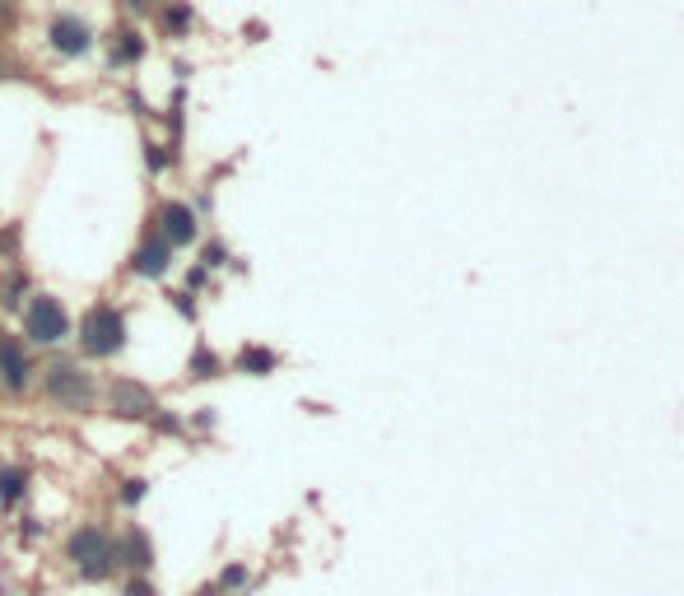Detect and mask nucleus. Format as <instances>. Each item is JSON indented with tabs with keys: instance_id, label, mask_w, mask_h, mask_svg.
<instances>
[{
	"instance_id": "nucleus-20",
	"label": "nucleus",
	"mask_w": 684,
	"mask_h": 596,
	"mask_svg": "<svg viewBox=\"0 0 684 596\" xmlns=\"http://www.w3.org/2000/svg\"><path fill=\"white\" fill-rule=\"evenodd\" d=\"M173 308H177V317H187V322H196L201 317V303H196V294H187V289H173Z\"/></svg>"
},
{
	"instance_id": "nucleus-6",
	"label": "nucleus",
	"mask_w": 684,
	"mask_h": 596,
	"mask_svg": "<svg viewBox=\"0 0 684 596\" xmlns=\"http://www.w3.org/2000/svg\"><path fill=\"white\" fill-rule=\"evenodd\" d=\"M103 406H108L112 420L140 424V420H149V415L159 410V396H154V387L140 382V378H112L108 387H103Z\"/></svg>"
},
{
	"instance_id": "nucleus-8",
	"label": "nucleus",
	"mask_w": 684,
	"mask_h": 596,
	"mask_svg": "<svg viewBox=\"0 0 684 596\" xmlns=\"http://www.w3.org/2000/svg\"><path fill=\"white\" fill-rule=\"evenodd\" d=\"M154 233H159L168 247H191L196 238H201V215H196V205L187 201H159V210H154Z\"/></svg>"
},
{
	"instance_id": "nucleus-21",
	"label": "nucleus",
	"mask_w": 684,
	"mask_h": 596,
	"mask_svg": "<svg viewBox=\"0 0 684 596\" xmlns=\"http://www.w3.org/2000/svg\"><path fill=\"white\" fill-rule=\"evenodd\" d=\"M117 596H163L154 578H121V592Z\"/></svg>"
},
{
	"instance_id": "nucleus-5",
	"label": "nucleus",
	"mask_w": 684,
	"mask_h": 596,
	"mask_svg": "<svg viewBox=\"0 0 684 596\" xmlns=\"http://www.w3.org/2000/svg\"><path fill=\"white\" fill-rule=\"evenodd\" d=\"M112 559H117V573H126V578H154L159 545L140 522H126V527L112 531Z\"/></svg>"
},
{
	"instance_id": "nucleus-27",
	"label": "nucleus",
	"mask_w": 684,
	"mask_h": 596,
	"mask_svg": "<svg viewBox=\"0 0 684 596\" xmlns=\"http://www.w3.org/2000/svg\"><path fill=\"white\" fill-rule=\"evenodd\" d=\"M191 596H219V592H215V583H205V587H196Z\"/></svg>"
},
{
	"instance_id": "nucleus-10",
	"label": "nucleus",
	"mask_w": 684,
	"mask_h": 596,
	"mask_svg": "<svg viewBox=\"0 0 684 596\" xmlns=\"http://www.w3.org/2000/svg\"><path fill=\"white\" fill-rule=\"evenodd\" d=\"M126 271L140 275V280H168V271H173V247L149 229L145 238H140V247L131 252V261H126Z\"/></svg>"
},
{
	"instance_id": "nucleus-11",
	"label": "nucleus",
	"mask_w": 684,
	"mask_h": 596,
	"mask_svg": "<svg viewBox=\"0 0 684 596\" xmlns=\"http://www.w3.org/2000/svg\"><path fill=\"white\" fill-rule=\"evenodd\" d=\"M228 368L242 373V378H270V373L280 368V350H270V345H261V340H247V345L233 350Z\"/></svg>"
},
{
	"instance_id": "nucleus-1",
	"label": "nucleus",
	"mask_w": 684,
	"mask_h": 596,
	"mask_svg": "<svg viewBox=\"0 0 684 596\" xmlns=\"http://www.w3.org/2000/svg\"><path fill=\"white\" fill-rule=\"evenodd\" d=\"M70 340H75L80 359H89V364H108V359H121L126 345H131V322H126V312H121L117 303L98 298V303H89V308L80 312V326H75V336Z\"/></svg>"
},
{
	"instance_id": "nucleus-26",
	"label": "nucleus",
	"mask_w": 684,
	"mask_h": 596,
	"mask_svg": "<svg viewBox=\"0 0 684 596\" xmlns=\"http://www.w3.org/2000/svg\"><path fill=\"white\" fill-rule=\"evenodd\" d=\"M126 10H131V14H149V0H126Z\"/></svg>"
},
{
	"instance_id": "nucleus-4",
	"label": "nucleus",
	"mask_w": 684,
	"mask_h": 596,
	"mask_svg": "<svg viewBox=\"0 0 684 596\" xmlns=\"http://www.w3.org/2000/svg\"><path fill=\"white\" fill-rule=\"evenodd\" d=\"M19 322L24 331L19 336L28 340V350H61L70 336H75V322H70V308L56 294H28V303L19 308Z\"/></svg>"
},
{
	"instance_id": "nucleus-9",
	"label": "nucleus",
	"mask_w": 684,
	"mask_h": 596,
	"mask_svg": "<svg viewBox=\"0 0 684 596\" xmlns=\"http://www.w3.org/2000/svg\"><path fill=\"white\" fill-rule=\"evenodd\" d=\"M47 42H52V52L61 56H84L94 52V28L84 24L80 14H52V24H47Z\"/></svg>"
},
{
	"instance_id": "nucleus-17",
	"label": "nucleus",
	"mask_w": 684,
	"mask_h": 596,
	"mask_svg": "<svg viewBox=\"0 0 684 596\" xmlns=\"http://www.w3.org/2000/svg\"><path fill=\"white\" fill-rule=\"evenodd\" d=\"M252 587V569L242 564V559H228L224 569H219V578H215V592L219 596H238V592H247Z\"/></svg>"
},
{
	"instance_id": "nucleus-25",
	"label": "nucleus",
	"mask_w": 684,
	"mask_h": 596,
	"mask_svg": "<svg viewBox=\"0 0 684 596\" xmlns=\"http://www.w3.org/2000/svg\"><path fill=\"white\" fill-rule=\"evenodd\" d=\"M205 280H210V271H205V266H191L187 271V294H201Z\"/></svg>"
},
{
	"instance_id": "nucleus-14",
	"label": "nucleus",
	"mask_w": 684,
	"mask_h": 596,
	"mask_svg": "<svg viewBox=\"0 0 684 596\" xmlns=\"http://www.w3.org/2000/svg\"><path fill=\"white\" fill-rule=\"evenodd\" d=\"M108 61H112V70H121V66H135L140 56H145V38H140V28H112V38H108Z\"/></svg>"
},
{
	"instance_id": "nucleus-19",
	"label": "nucleus",
	"mask_w": 684,
	"mask_h": 596,
	"mask_svg": "<svg viewBox=\"0 0 684 596\" xmlns=\"http://www.w3.org/2000/svg\"><path fill=\"white\" fill-rule=\"evenodd\" d=\"M187 24H191V5H187V0H173V5L163 10V28H168V33L177 38V33H182Z\"/></svg>"
},
{
	"instance_id": "nucleus-13",
	"label": "nucleus",
	"mask_w": 684,
	"mask_h": 596,
	"mask_svg": "<svg viewBox=\"0 0 684 596\" xmlns=\"http://www.w3.org/2000/svg\"><path fill=\"white\" fill-rule=\"evenodd\" d=\"M219 373H228V359L219 350H210L205 340H196L187 354V382H215Z\"/></svg>"
},
{
	"instance_id": "nucleus-22",
	"label": "nucleus",
	"mask_w": 684,
	"mask_h": 596,
	"mask_svg": "<svg viewBox=\"0 0 684 596\" xmlns=\"http://www.w3.org/2000/svg\"><path fill=\"white\" fill-rule=\"evenodd\" d=\"M196 266H205V271H219V266H228V247L224 243H205Z\"/></svg>"
},
{
	"instance_id": "nucleus-2",
	"label": "nucleus",
	"mask_w": 684,
	"mask_h": 596,
	"mask_svg": "<svg viewBox=\"0 0 684 596\" xmlns=\"http://www.w3.org/2000/svg\"><path fill=\"white\" fill-rule=\"evenodd\" d=\"M38 387H42V401L66 410V415H89V410H98V396H103L94 373L80 359H66V354H56V359H47L38 368Z\"/></svg>"
},
{
	"instance_id": "nucleus-24",
	"label": "nucleus",
	"mask_w": 684,
	"mask_h": 596,
	"mask_svg": "<svg viewBox=\"0 0 684 596\" xmlns=\"http://www.w3.org/2000/svg\"><path fill=\"white\" fill-rule=\"evenodd\" d=\"M19 536H24V545H33L38 536H47V522H38V517H24V522H19Z\"/></svg>"
},
{
	"instance_id": "nucleus-12",
	"label": "nucleus",
	"mask_w": 684,
	"mask_h": 596,
	"mask_svg": "<svg viewBox=\"0 0 684 596\" xmlns=\"http://www.w3.org/2000/svg\"><path fill=\"white\" fill-rule=\"evenodd\" d=\"M28 489H33L28 466H19V461H0V513H14V508L28 499Z\"/></svg>"
},
{
	"instance_id": "nucleus-18",
	"label": "nucleus",
	"mask_w": 684,
	"mask_h": 596,
	"mask_svg": "<svg viewBox=\"0 0 684 596\" xmlns=\"http://www.w3.org/2000/svg\"><path fill=\"white\" fill-rule=\"evenodd\" d=\"M149 429H154V434L159 438H182L187 434V420H182V415H173V410H154V415H149Z\"/></svg>"
},
{
	"instance_id": "nucleus-15",
	"label": "nucleus",
	"mask_w": 684,
	"mask_h": 596,
	"mask_svg": "<svg viewBox=\"0 0 684 596\" xmlns=\"http://www.w3.org/2000/svg\"><path fill=\"white\" fill-rule=\"evenodd\" d=\"M28 275L19 271V261H5V271H0V308L5 312H19L28 303Z\"/></svg>"
},
{
	"instance_id": "nucleus-3",
	"label": "nucleus",
	"mask_w": 684,
	"mask_h": 596,
	"mask_svg": "<svg viewBox=\"0 0 684 596\" xmlns=\"http://www.w3.org/2000/svg\"><path fill=\"white\" fill-rule=\"evenodd\" d=\"M61 559L80 573V583L98 587L117 578V559H112V527L108 522H80L66 531L61 541Z\"/></svg>"
},
{
	"instance_id": "nucleus-23",
	"label": "nucleus",
	"mask_w": 684,
	"mask_h": 596,
	"mask_svg": "<svg viewBox=\"0 0 684 596\" xmlns=\"http://www.w3.org/2000/svg\"><path fill=\"white\" fill-rule=\"evenodd\" d=\"M145 163H149V173H163V168H168V149L149 140V145H145Z\"/></svg>"
},
{
	"instance_id": "nucleus-7",
	"label": "nucleus",
	"mask_w": 684,
	"mask_h": 596,
	"mask_svg": "<svg viewBox=\"0 0 684 596\" xmlns=\"http://www.w3.org/2000/svg\"><path fill=\"white\" fill-rule=\"evenodd\" d=\"M33 382H38V364H33L28 340L0 331V396H24Z\"/></svg>"
},
{
	"instance_id": "nucleus-16",
	"label": "nucleus",
	"mask_w": 684,
	"mask_h": 596,
	"mask_svg": "<svg viewBox=\"0 0 684 596\" xmlns=\"http://www.w3.org/2000/svg\"><path fill=\"white\" fill-rule=\"evenodd\" d=\"M149 480L145 475H121L117 480V489H112V499H117V508H126V513H135V508H140V503L149 499Z\"/></svg>"
}]
</instances>
